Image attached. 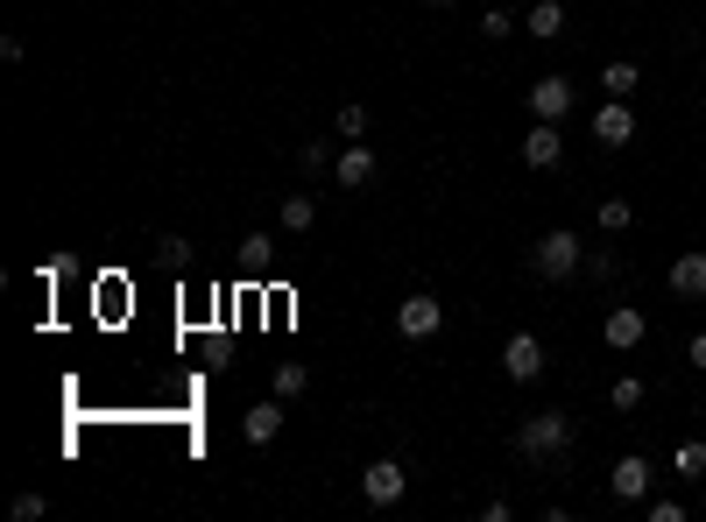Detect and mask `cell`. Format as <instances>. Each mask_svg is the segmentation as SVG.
<instances>
[{
	"mask_svg": "<svg viewBox=\"0 0 706 522\" xmlns=\"http://www.w3.org/2000/svg\"><path fill=\"white\" fill-rule=\"evenodd\" d=\"M636 85H643V71L629 64V57H614V64L600 71V93H608V99H629V93H636Z\"/></svg>",
	"mask_w": 706,
	"mask_h": 522,
	"instance_id": "15",
	"label": "cell"
},
{
	"mask_svg": "<svg viewBox=\"0 0 706 522\" xmlns=\"http://www.w3.org/2000/svg\"><path fill=\"white\" fill-rule=\"evenodd\" d=\"M594 142H600V148H629V142H636V113H629V99H600Z\"/></svg>",
	"mask_w": 706,
	"mask_h": 522,
	"instance_id": "6",
	"label": "cell"
},
{
	"mask_svg": "<svg viewBox=\"0 0 706 522\" xmlns=\"http://www.w3.org/2000/svg\"><path fill=\"white\" fill-rule=\"evenodd\" d=\"M339 134H354V142H360V134H368V107H339Z\"/></svg>",
	"mask_w": 706,
	"mask_h": 522,
	"instance_id": "23",
	"label": "cell"
},
{
	"mask_svg": "<svg viewBox=\"0 0 706 522\" xmlns=\"http://www.w3.org/2000/svg\"><path fill=\"white\" fill-rule=\"evenodd\" d=\"M508 28H523V22H516V14H508V8H488V14H480V36H488V43H502Z\"/></svg>",
	"mask_w": 706,
	"mask_h": 522,
	"instance_id": "19",
	"label": "cell"
},
{
	"mask_svg": "<svg viewBox=\"0 0 706 522\" xmlns=\"http://www.w3.org/2000/svg\"><path fill=\"white\" fill-rule=\"evenodd\" d=\"M530 113L537 121H565V113H573V78H537L530 85Z\"/></svg>",
	"mask_w": 706,
	"mask_h": 522,
	"instance_id": "9",
	"label": "cell"
},
{
	"mask_svg": "<svg viewBox=\"0 0 706 522\" xmlns=\"http://www.w3.org/2000/svg\"><path fill=\"white\" fill-rule=\"evenodd\" d=\"M240 262L262 268V262H268V233H248V241H240Z\"/></svg>",
	"mask_w": 706,
	"mask_h": 522,
	"instance_id": "22",
	"label": "cell"
},
{
	"mask_svg": "<svg viewBox=\"0 0 706 522\" xmlns=\"http://www.w3.org/2000/svg\"><path fill=\"white\" fill-rule=\"evenodd\" d=\"M643 332H650V318H643L636 304H608V347H614V353H636Z\"/></svg>",
	"mask_w": 706,
	"mask_h": 522,
	"instance_id": "8",
	"label": "cell"
},
{
	"mask_svg": "<svg viewBox=\"0 0 706 522\" xmlns=\"http://www.w3.org/2000/svg\"><path fill=\"white\" fill-rule=\"evenodd\" d=\"M579 262H587V247H579V233H545V241H537L530 247V268H537V276H545V282H565V276H579Z\"/></svg>",
	"mask_w": 706,
	"mask_h": 522,
	"instance_id": "2",
	"label": "cell"
},
{
	"mask_svg": "<svg viewBox=\"0 0 706 522\" xmlns=\"http://www.w3.org/2000/svg\"><path fill=\"white\" fill-rule=\"evenodd\" d=\"M650 522H685V501H650Z\"/></svg>",
	"mask_w": 706,
	"mask_h": 522,
	"instance_id": "26",
	"label": "cell"
},
{
	"mask_svg": "<svg viewBox=\"0 0 706 522\" xmlns=\"http://www.w3.org/2000/svg\"><path fill=\"white\" fill-rule=\"evenodd\" d=\"M431 8H459V0H431Z\"/></svg>",
	"mask_w": 706,
	"mask_h": 522,
	"instance_id": "28",
	"label": "cell"
},
{
	"mask_svg": "<svg viewBox=\"0 0 706 522\" xmlns=\"http://www.w3.org/2000/svg\"><path fill=\"white\" fill-rule=\"evenodd\" d=\"M671 290L679 296H706V255H679L671 262Z\"/></svg>",
	"mask_w": 706,
	"mask_h": 522,
	"instance_id": "14",
	"label": "cell"
},
{
	"mask_svg": "<svg viewBox=\"0 0 706 522\" xmlns=\"http://www.w3.org/2000/svg\"><path fill=\"white\" fill-rule=\"evenodd\" d=\"M297 162H304V177H319L325 170V142H304V148H297Z\"/></svg>",
	"mask_w": 706,
	"mask_h": 522,
	"instance_id": "25",
	"label": "cell"
},
{
	"mask_svg": "<svg viewBox=\"0 0 706 522\" xmlns=\"http://www.w3.org/2000/svg\"><path fill=\"white\" fill-rule=\"evenodd\" d=\"M594 219H600V233H629V227H636V205H629V198H600Z\"/></svg>",
	"mask_w": 706,
	"mask_h": 522,
	"instance_id": "17",
	"label": "cell"
},
{
	"mask_svg": "<svg viewBox=\"0 0 706 522\" xmlns=\"http://www.w3.org/2000/svg\"><path fill=\"white\" fill-rule=\"evenodd\" d=\"M360 495H368V501H374V509H396V501H403V495H410V473H403V466H396V459H374V466H368V473H360Z\"/></svg>",
	"mask_w": 706,
	"mask_h": 522,
	"instance_id": "4",
	"label": "cell"
},
{
	"mask_svg": "<svg viewBox=\"0 0 706 522\" xmlns=\"http://www.w3.org/2000/svg\"><path fill=\"white\" fill-rule=\"evenodd\" d=\"M523 28H530L537 43L565 36V8H559V0H530V14H523Z\"/></svg>",
	"mask_w": 706,
	"mask_h": 522,
	"instance_id": "13",
	"label": "cell"
},
{
	"mask_svg": "<svg viewBox=\"0 0 706 522\" xmlns=\"http://www.w3.org/2000/svg\"><path fill=\"white\" fill-rule=\"evenodd\" d=\"M439 325H445V304H439V296L417 290V296H403V304H396V332L403 339H439Z\"/></svg>",
	"mask_w": 706,
	"mask_h": 522,
	"instance_id": "3",
	"label": "cell"
},
{
	"mask_svg": "<svg viewBox=\"0 0 706 522\" xmlns=\"http://www.w3.org/2000/svg\"><path fill=\"white\" fill-rule=\"evenodd\" d=\"M608 402H614V410H643V381H636V375H622V381L608 389Z\"/></svg>",
	"mask_w": 706,
	"mask_h": 522,
	"instance_id": "20",
	"label": "cell"
},
{
	"mask_svg": "<svg viewBox=\"0 0 706 522\" xmlns=\"http://www.w3.org/2000/svg\"><path fill=\"white\" fill-rule=\"evenodd\" d=\"M333 184H339V191H368V184H374V148H360V142H354L347 156L333 162Z\"/></svg>",
	"mask_w": 706,
	"mask_h": 522,
	"instance_id": "11",
	"label": "cell"
},
{
	"mask_svg": "<svg viewBox=\"0 0 706 522\" xmlns=\"http://www.w3.org/2000/svg\"><path fill=\"white\" fill-rule=\"evenodd\" d=\"M240 430H248V445H268V438L283 430V396H276V402H254V410L240 416Z\"/></svg>",
	"mask_w": 706,
	"mask_h": 522,
	"instance_id": "12",
	"label": "cell"
},
{
	"mask_svg": "<svg viewBox=\"0 0 706 522\" xmlns=\"http://www.w3.org/2000/svg\"><path fill=\"white\" fill-rule=\"evenodd\" d=\"M311 389V375H304V361H276V396L290 402V396H304Z\"/></svg>",
	"mask_w": 706,
	"mask_h": 522,
	"instance_id": "18",
	"label": "cell"
},
{
	"mask_svg": "<svg viewBox=\"0 0 706 522\" xmlns=\"http://www.w3.org/2000/svg\"><path fill=\"white\" fill-rule=\"evenodd\" d=\"M565 445H573V416L565 410H537V416L516 424V452L523 459H559Z\"/></svg>",
	"mask_w": 706,
	"mask_h": 522,
	"instance_id": "1",
	"label": "cell"
},
{
	"mask_svg": "<svg viewBox=\"0 0 706 522\" xmlns=\"http://www.w3.org/2000/svg\"><path fill=\"white\" fill-rule=\"evenodd\" d=\"M559 156H565L559 121H537L530 134H523V162H530V170H559Z\"/></svg>",
	"mask_w": 706,
	"mask_h": 522,
	"instance_id": "7",
	"label": "cell"
},
{
	"mask_svg": "<svg viewBox=\"0 0 706 522\" xmlns=\"http://www.w3.org/2000/svg\"><path fill=\"white\" fill-rule=\"evenodd\" d=\"M679 473H693V481H699V473H706V445H679Z\"/></svg>",
	"mask_w": 706,
	"mask_h": 522,
	"instance_id": "24",
	"label": "cell"
},
{
	"mask_svg": "<svg viewBox=\"0 0 706 522\" xmlns=\"http://www.w3.org/2000/svg\"><path fill=\"white\" fill-rule=\"evenodd\" d=\"M608 487H614V495H622V501H643V495H650V459H643V452H629V459H614V473H608Z\"/></svg>",
	"mask_w": 706,
	"mask_h": 522,
	"instance_id": "10",
	"label": "cell"
},
{
	"mask_svg": "<svg viewBox=\"0 0 706 522\" xmlns=\"http://www.w3.org/2000/svg\"><path fill=\"white\" fill-rule=\"evenodd\" d=\"M685 361H693V367H706V332L693 339V347H685Z\"/></svg>",
	"mask_w": 706,
	"mask_h": 522,
	"instance_id": "27",
	"label": "cell"
},
{
	"mask_svg": "<svg viewBox=\"0 0 706 522\" xmlns=\"http://www.w3.org/2000/svg\"><path fill=\"white\" fill-rule=\"evenodd\" d=\"M311 219H319V198H311V191H290V198H283V233H311Z\"/></svg>",
	"mask_w": 706,
	"mask_h": 522,
	"instance_id": "16",
	"label": "cell"
},
{
	"mask_svg": "<svg viewBox=\"0 0 706 522\" xmlns=\"http://www.w3.org/2000/svg\"><path fill=\"white\" fill-rule=\"evenodd\" d=\"M156 247H163V262H170V268H184V262H191V241H184V233H163Z\"/></svg>",
	"mask_w": 706,
	"mask_h": 522,
	"instance_id": "21",
	"label": "cell"
},
{
	"mask_svg": "<svg viewBox=\"0 0 706 522\" xmlns=\"http://www.w3.org/2000/svg\"><path fill=\"white\" fill-rule=\"evenodd\" d=\"M502 375L508 381H537V375H545V339H537V332H516L502 347Z\"/></svg>",
	"mask_w": 706,
	"mask_h": 522,
	"instance_id": "5",
	"label": "cell"
}]
</instances>
